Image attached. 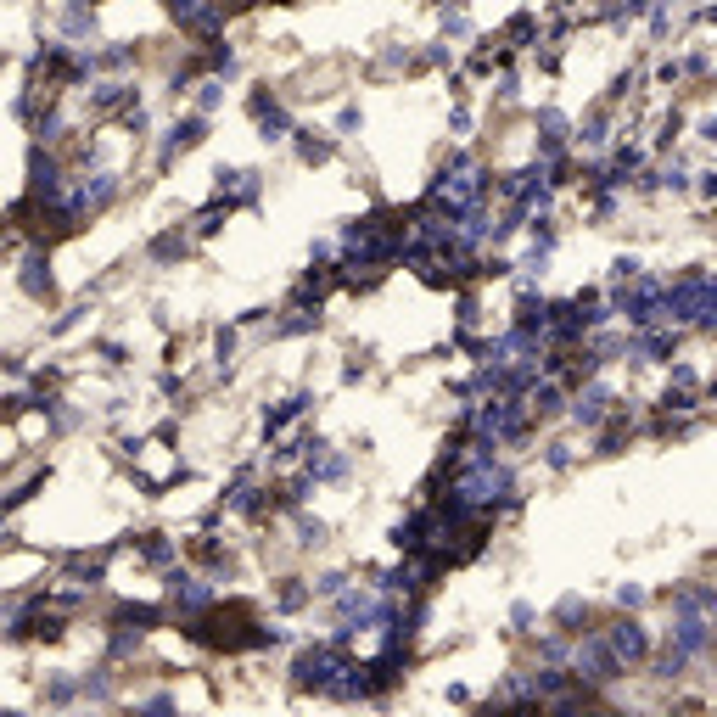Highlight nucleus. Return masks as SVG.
<instances>
[{"instance_id": "37998d69", "label": "nucleus", "mask_w": 717, "mask_h": 717, "mask_svg": "<svg viewBox=\"0 0 717 717\" xmlns=\"http://www.w3.org/2000/svg\"><path fill=\"white\" fill-rule=\"evenodd\" d=\"M499 101H505V107L521 101V73H499Z\"/></svg>"}, {"instance_id": "6e6552de", "label": "nucleus", "mask_w": 717, "mask_h": 717, "mask_svg": "<svg viewBox=\"0 0 717 717\" xmlns=\"http://www.w3.org/2000/svg\"><path fill=\"white\" fill-rule=\"evenodd\" d=\"M533 129H538V163H555V157L572 152V113L566 107H555V101H544V107H533Z\"/></svg>"}, {"instance_id": "e433bc0d", "label": "nucleus", "mask_w": 717, "mask_h": 717, "mask_svg": "<svg viewBox=\"0 0 717 717\" xmlns=\"http://www.w3.org/2000/svg\"><path fill=\"white\" fill-rule=\"evenodd\" d=\"M135 712H180V695H169V689H152V695H135Z\"/></svg>"}, {"instance_id": "c03bdc74", "label": "nucleus", "mask_w": 717, "mask_h": 717, "mask_svg": "<svg viewBox=\"0 0 717 717\" xmlns=\"http://www.w3.org/2000/svg\"><path fill=\"white\" fill-rule=\"evenodd\" d=\"M331 258H337V241H314V247H309V264H331Z\"/></svg>"}, {"instance_id": "de8ad7c7", "label": "nucleus", "mask_w": 717, "mask_h": 717, "mask_svg": "<svg viewBox=\"0 0 717 717\" xmlns=\"http://www.w3.org/2000/svg\"><path fill=\"white\" fill-rule=\"evenodd\" d=\"M258 6H264V0H258ZM269 6H309V0H269Z\"/></svg>"}, {"instance_id": "423d86ee", "label": "nucleus", "mask_w": 717, "mask_h": 717, "mask_svg": "<svg viewBox=\"0 0 717 717\" xmlns=\"http://www.w3.org/2000/svg\"><path fill=\"white\" fill-rule=\"evenodd\" d=\"M667 617H673V622H667L661 639H673L678 650H689V656L706 667V661H712V622L717 617H712V611H695V605H673Z\"/></svg>"}, {"instance_id": "a19ab883", "label": "nucleus", "mask_w": 717, "mask_h": 717, "mask_svg": "<svg viewBox=\"0 0 717 717\" xmlns=\"http://www.w3.org/2000/svg\"><path fill=\"white\" fill-rule=\"evenodd\" d=\"M689 185H695V197H701V202H712L717 197V169H695V174H689Z\"/></svg>"}, {"instance_id": "a878e982", "label": "nucleus", "mask_w": 717, "mask_h": 717, "mask_svg": "<svg viewBox=\"0 0 717 717\" xmlns=\"http://www.w3.org/2000/svg\"><path fill=\"white\" fill-rule=\"evenodd\" d=\"M191 90H197V113H219V107H225V79H219V73H202V79H197V85H191Z\"/></svg>"}, {"instance_id": "ddd939ff", "label": "nucleus", "mask_w": 717, "mask_h": 717, "mask_svg": "<svg viewBox=\"0 0 717 717\" xmlns=\"http://www.w3.org/2000/svg\"><path fill=\"white\" fill-rule=\"evenodd\" d=\"M286 146H292V157L303 163V169H325L331 157H337V135L331 129H314V124H292V135H286Z\"/></svg>"}, {"instance_id": "f03ea898", "label": "nucleus", "mask_w": 717, "mask_h": 717, "mask_svg": "<svg viewBox=\"0 0 717 717\" xmlns=\"http://www.w3.org/2000/svg\"><path fill=\"white\" fill-rule=\"evenodd\" d=\"M348 661H353V650L342 645V639H314V645H303L292 656V689H303V695H331L337 689V678L348 673Z\"/></svg>"}, {"instance_id": "20e7f679", "label": "nucleus", "mask_w": 717, "mask_h": 717, "mask_svg": "<svg viewBox=\"0 0 717 717\" xmlns=\"http://www.w3.org/2000/svg\"><path fill=\"white\" fill-rule=\"evenodd\" d=\"M163 589H169V611L180 622L219 600V583H213L208 572H191V566H163Z\"/></svg>"}, {"instance_id": "4468645a", "label": "nucleus", "mask_w": 717, "mask_h": 717, "mask_svg": "<svg viewBox=\"0 0 717 717\" xmlns=\"http://www.w3.org/2000/svg\"><path fill=\"white\" fill-rule=\"evenodd\" d=\"M617 141V118L611 107H589L583 118H572V152H605V146Z\"/></svg>"}, {"instance_id": "1a4fd4ad", "label": "nucleus", "mask_w": 717, "mask_h": 717, "mask_svg": "<svg viewBox=\"0 0 717 717\" xmlns=\"http://www.w3.org/2000/svg\"><path fill=\"white\" fill-rule=\"evenodd\" d=\"M135 101H141V85H135L129 73H96L85 90L90 118H113V113H124V107H135Z\"/></svg>"}, {"instance_id": "6ab92c4d", "label": "nucleus", "mask_w": 717, "mask_h": 717, "mask_svg": "<svg viewBox=\"0 0 717 717\" xmlns=\"http://www.w3.org/2000/svg\"><path fill=\"white\" fill-rule=\"evenodd\" d=\"M57 29H62L68 45H85L90 34H96V0H68L62 17H57Z\"/></svg>"}, {"instance_id": "a18cd8bd", "label": "nucleus", "mask_w": 717, "mask_h": 717, "mask_svg": "<svg viewBox=\"0 0 717 717\" xmlns=\"http://www.w3.org/2000/svg\"><path fill=\"white\" fill-rule=\"evenodd\" d=\"M471 124H477V118H471V107H454V113H449V129H454V135H471Z\"/></svg>"}, {"instance_id": "f3484780", "label": "nucleus", "mask_w": 717, "mask_h": 717, "mask_svg": "<svg viewBox=\"0 0 717 717\" xmlns=\"http://www.w3.org/2000/svg\"><path fill=\"white\" fill-rule=\"evenodd\" d=\"M135 62H141V45L135 40H113V45H101V51H85L90 79H96V73H129Z\"/></svg>"}, {"instance_id": "dca6fc26", "label": "nucleus", "mask_w": 717, "mask_h": 717, "mask_svg": "<svg viewBox=\"0 0 717 717\" xmlns=\"http://www.w3.org/2000/svg\"><path fill=\"white\" fill-rule=\"evenodd\" d=\"M521 404H527L533 421H561V415H566V387L555 376H533V387L521 393Z\"/></svg>"}, {"instance_id": "473e14b6", "label": "nucleus", "mask_w": 717, "mask_h": 717, "mask_svg": "<svg viewBox=\"0 0 717 717\" xmlns=\"http://www.w3.org/2000/svg\"><path fill=\"white\" fill-rule=\"evenodd\" d=\"M611 600H617V611H645V605H650V589H645V583H617V594H611Z\"/></svg>"}, {"instance_id": "ea45409f", "label": "nucleus", "mask_w": 717, "mask_h": 717, "mask_svg": "<svg viewBox=\"0 0 717 717\" xmlns=\"http://www.w3.org/2000/svg\"><path fill=\"white\" fill-rule=\"evenodd\" d=\"M359 376H370V348H353L348 365H342V381H359Z\"/></svg>"}, {"instance_id": "7c9ffc66", "label": "nucleus", "mask_w": 717, "mask_h": 717, "mask_svg": "<svg viewBox=\"0 0 717 717\" xmlns=\"http://www.w3.org/2000/svg\"><path fill=\"white\" fill-rule=\"evenodd\" d=\"M404 68H415V51H409V45H387L376 57V73H404Z\"/></svg>"}, {"instance_id": "2f4dec72", "label": "nucleus", "mask_w": 717, "mask_h": 717, "mask_svg": "<svg viewBox=\"0 0 717 717\" xmlns=\"http://www.w3.org/2000/svg\"><path fill=\"white\" fill-rule=\"evenodd\" d=\"M533 656L538 661H566L572 656V639H566V633H544V639L533 645Z\"/></svg>"}, {"instance_id": "79ce46f5", "label": "nucleus", "mask_w": 717, "mask_h": 717, "mask_svg": "<svg viewBox=\"0 0 717 717\" xmlns=\"http://www.w3.org/2000/svg\"><path fill=\"white\" fill-rule=\"evenodd\" d=\"M96 353L107 359V365H129V348H124V342H113V337H101V342H96Z\"/></svg>"}, {"instance_id": "7ed1b4c3", "label": "nucleus", "mask_w": 717, "mask_h": 717, "mask_svg": "<svg viewBox=\"0 0 717 717\" xmlns=\"http://www.w3.org/2000/svg\"><path fill=\"white\" fill-rule=\"evenodd\" d=\"M566 667H572L577 684H589V689H611L628 678V667L617 661V650L605 645V633L589 628V633H577L572 639V656H566Z\"/></svg>"}, {"instance_id": "f8f14e48", "label": "nucleus", "mask_w": 717, "mask_h": 717, "mask_svg": "<svg viewBox=\"0 0 717 717\" xmlns=\"http://www.w3.org/2000/svg\"><path fill=\"white\" fill-rule=\"evenodd\" d=\"M264 169H236V163H225V169L213 174V197L230 202V208H258L264 202Z\"/></svg>"}, {"instance_id": "f257e3e1", "label": "nucleus", "mask_w": 717, "mask_h": 717, "mask_svg": "<svg viewBox=\"0 0 717 717\" xmlns=\"http://www.w3.org/2000/svg\"><path fill=\"white\" fill-rule=\"evenodd\" d=\"M661 320L684 325L695 337L717 331V281L706 264H684L673 281H661Z\"/></svg>"}, {"instance_id": "49530a36", "label": "nucleus", "mask_w": 717, "mask_h": 717, "mask_svg": "<svg viewBox=\"0 0 717 717\" xmlns=\"http://www.w3.org/2000/svg\"><path fill=\"white\" fill-rule=\"evenodd\" d=\"M695 141H701V146L717 141V118H712V113H701V124H695Z\"/></svg>"}, {"instance_id": "a211bd4d", "label": "nucleus", "mask_w": 717, "mask_h": 717, "mask_svg": "<svg viewBox=\"0 0 717 717\" xmlns=\"http://www.w3.org/2000/svg\"><path fill=\"white\" fill-rule=\"evenodd\" d=\"M146 258H152L157 269H169V264H180V258H191V230H185V225L157 230V236L146 241Z\"/></svg>"}, {"instance_id": "c9c22d12", "label": "nucleus", "mask_w": 717, "mask_h": 717, "mask_svg": "<svg viewBox=\"0 0 717 717\" xmlns=\"http://www.w3.org/2000/svg\"><path fill=\"white\" fill-rule=\"evenodd\" d=\"M510 633H538V605H533V600H516V605H510Z\"/></svg>"}, {"instance_id": "58836bf2", "label": "nucleus", "mask_w": 717, "mask_h": 717, "mask_svg": "<svg viewBox=\"0 0 717 717\" xmlns=\"http://www.w3.org/2000/svg\"><path fill=\"white\" fill-rule=\"evenodd\" d=\"M678 68H684V79H706V73H712V51H706V45H695L689 57H678Z\"/></svg>"}, {"instance_id": "412c9836", "label": "nucleus", "mask_w": 717, "mask_h": 717, "mask_svg": "<svg viewBox=\"0 0 717 717\" xmlns=\"http://www.w3.org/2000/svg\"><path fill=\"white\" fill-rule=\"evenodd\" d=\"M320 325H325V314H320V309H292V303H286V314H281V320H269V342H286V337H314Z\"/></svg>"}, {"instance_id": "5701e85b", "label": "nucleus", "mask_w": 717, "mask_h": 717, "mask_svg": "<svg viewBox=\"0 0 717 717\" xmlns=\"http://www.w3.org/2000/svg\"><path fill=\"white\" fill-rule=\"evenodd\" d=\"M135 555H141V561L152 566V572H163V566L180 561V538H169V533H157V527H152V533L135 538Z\"/></svg>"}, {"instance_id": "39448f33", "label": "nucleus", "mask_w": 717, "mask_h": 717, "mask_svg": "<svg viewBox=\"0 0 717 717\" xmlns=\"http://www.w3.org/2000/svg\"><path fill=\"white\" fill-rule=\"evenodd\" d=\"M600 633H605V645L617 650V661L628 667V673H639V667H645V656L656 650V633L645 628V617H639V611H622V617L605 622Z\"/></svg>"}, {"instance_id": "bb28decb", "label": "nucleus", "mask_w": 717, "mask_h": 717, "mask_svg": "<svg viewBox=\"0 0 717 717\" xmlns=\"http://www.w3.org/2000/svg\"><path fill=\"white\" fill-rule=\"evenodd\" d=\"M292 533H297V538H292L297 549H320L325 538H331V521H320V516H297V521H292Z\"/></svg>"}, {"instance_id": "0eeeda50", "label": "nucleus", "mask_w": 717, "mask_h": 717, "mask_svg": "<svg viewBox=\"0 0 717 717\" xmlns=\"http://www.w3.org/2000/svg\"><path fill=\"white\" fill-rule=\"evenodd\" d=\"M247 118L258 124V141L264 146H286V135H292V107L281 101V90H269V85H258L253 96H247Z\"/></svg>"}, {"instance_id": "72a5a7b5", "label": "nucleus", "mask_w": 717, "mask_h": 717, "mask_svg": "<svg viewBox=\"0 0 717 717\" xmlns=\"http://www.w3.org/2000/svg\"><path fill=\"white\" fill-rule=\"evenodd\" d=\"M337 589H348V572H337V566H331V572H320V577H309V594H314V600H331Z\"/></svg>"}, {"instance_id": "c756f323", "label": "nucleus", "mask_w": 717, "mask_h": 717, "mask_svg": "<svg viewBox=\"0 0 717 717\" xmlns=\"http://www.w3.org/2000/svg\"><path fill=\"white\" fill-rule=\"evenodd\" d=\"M544 465H549V471H572V465H577V449L566 443V437H549V443H544Z\"/></svg>"}, {"instance_id": "4c0bfd02", "label": "nucleus", "mask_w": 717, "mask_h": 717, "mask_svg": "<svg viewBox=\"0 0 717 717\" xmlns=\"http://www.w3.org/2000/svg\"><path fill=\"white\" fill-rule=\"evenodd\" d=\"M449 62H454V45L449 40H432L421 57H415V68H449Z\"/></svg>"}, {"instance_id": "9d476101", "label": "nucleus", "mask_w": 717, "mask_h": 717, "mask_svg": "<svg viewBox=\"0 0 717 717\" xmlns=\"http://www.w3.org/2000/svg\"><path fill=\"white\" fill-rule=\"evenodd\" d=\"M208 113H180L169 129H163V141H157V169H174V157L197 152L202 141H208Z\"/></svg>"}, {"instance_id": "cd10ccee", "label": "nucleus", "mask_w": 717, "mask_h": 717, "mask_svg": "<svg viewBox=\"0 0 717 717\" xmlns=\"http://www.w3.org/2000/svg\"><path fill=\"white\" fill-rule=\"evenodd\" d=\"M359 129H365V107H359V101H342V107H337V124H331V135H337V141H353Z\"/></svg>"}, {"instance_id": "393cba45", "label": "nucleus", "mask_w": 717, "mask_h": 717, "mask_svg": "<svg viewBox=\"0 0 717 717\" xmlns=\"http://www.w3.org/2000/svg\"><path fill=\"white\" fill-rule=\"evenodd\" d=\"M45 706H73L79 701V673H45Z\"/></svg>"}, {"instance_id": "2eb2a0df", "label": "nucleus", "mask_w": 717, "mask_h": 717, "mask_svg": "<svg viewBox=\"0 0 717 717\" xmlns=\"http://www.w3.org/2000/svg\"><path fill=\"white\" fill-rule=\"evenodd\" d=\"M549 628L555 633H566V639H577V633H589L594 628V600L589 594H561V600H555V611H549Z\"/></svg>"}, {"instance_id": "9b49d317", "label": "nucleus", "mask_w": 717, "mask_h": 717, "mask_svg": "<svg viewBox=\"0 0 717 717\" xmlns=\"http://www.w3.org/2000/svg\"><path fill=\"white\" fill-rule=\"evenodd\" d=\"M17 286H23V297L29 303H57V275H51V247H29V253L17 258Z\"/></svg>"}, {"instance_id": "aec40b11", "label": "nucleus", "mask_w": 717, "mask_h": 717, "mask_svg": "<svg viewBox=\"0 0 717 717\" xmlns=\"http://www.w3.org/2000/svg\"><path fill=\"white\" fill-rule=\"evenodd\" d=\"M314 404H320L314 393H292V398H281L275 409H264V437H281L286 426H297V421H303V415H309Z\"/></svg>"}, {"instance_id": "f704fd0d", "label": "nucleus", "mask_w": 717, "mask_h": 717, "mask_svg": "<svg viewBox=\"0 0 717 717\" xmlns=\"http://www.w3.org/2000/svg\"><path fill=\"white\" fill-rule=\"evenodd\" d=\"M639 269H645V258H633V253H617V258H611V275H605V281H611V286H628L633 275H639Z\"/></svg>"}, {"instance_id": "c85d7f7f", "label": "nucleus", "mask_w": 717, "mask_h": 717, "mask_svg": "<svg viewBox=\"0 0 717 717\" xmlns=\"http://www.w3.org/2000/svg\"><path fill=\"white\" fill-rule=\"evenodd\" d=\"M236 348H241V325H225V331L213 337V359H219V370L236 365Z\"/></svg>"}, {"instance_id": "b1692460", "label": "nucleus", "mask_w": 717, "mask_h": 717, "mask_svg": "<svg viewBox=\"0 0 717 717\" xmlns=\"http://www.w3.org/2000/svg\"><path fill=\"white\" fill-rule=\"evenodd\" d=\"M303 605H314L309 577H281V589H275V611H281V617H297Z\"/></svg>"}, {"instance_id": "4be33fe9", "label": "nucleus", "mask_w": 717, "mask_h": 717, "mask_svg": "<svg viewBox=\"0 0 717 717\" xmlns=\"http://www.w3.org/2000/svg\"><path fill=\"white\" fill-rule=\"evenodd\" d=\"M79 701H90V706L118 701V673H113V661H101V667L79 673Z\"/></svg>"}]
</instances>
